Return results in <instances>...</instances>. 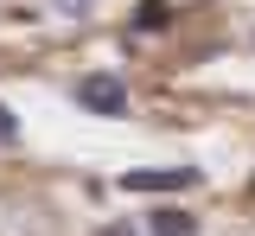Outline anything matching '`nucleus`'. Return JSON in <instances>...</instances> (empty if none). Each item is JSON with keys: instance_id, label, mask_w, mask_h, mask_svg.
I'll return each instance as SVG.
<instances>
[{"instance_id": "nucleus-1", "label": "nucleus", "mask_w": 255, "mask_h": 236, "mask_svg": "<svg viewBox=\"0 0 255 236\" xmlns=\"http://www.w3.org/2000/svg\"><path fill=\"white\" fill-rule=\"evenodd\" d=\"M77 102L90 115H128V83L115 70H90V77H77Z\"/></svg>"}, {"instance_id": "nucleus-3", "label": "nucleus", "mask_w": 255, "mask_h": 236, "mask_svg": "<svg viewBox=\"0 0 255 236\" xmlns=\"http://www.w3.org/2000/svg\"><path fill=\"white\" fill-rule=\"evenodd\" d=\"M172 19H179L172 0H140V6L128 13V32H134V38H153V32H172Z\"/></svg>"}, {"instance_id": "nucleus-4", "label": "nucleus", "mask_w": 255, "mask_h": 236, "mask_svg": "<svg viewBox=\"0 0 255 236\" xmlns=\"http://www.w3.org/2000/svg\"><path fill=\"white\" fill-rule=\"evenodd\" d=\"M147 230H153V236H198V217L179 211V204H159L153 217H147Z\"/></svg>"}, {"instance_id": "nucleus-5", "label": "nucleus", "mask_w": 255, "mask_h": 236, "mask_svg": "<svg viewBox=\"0 0 255 236\" xmlns=\"http://www.w3.org/2000/svg\"><path fill=\"white\" fill-rule=\"evenodd\" d=\"M0 140H6V147H13V140H19V115H13V109H6V102H0Z\"/></svg>"}, {"instance_id": "nucleus-2", "label": "nucleus", "mask_w": 255, "mask_h": 236, "mask_svg": "<svg viewBox=\"0 0 255 236\" xmlns=\"http://www.w3.org/2000/svg\"><path fill=\"white\" fill-rule=\"evenodd\" d=\"M204 172L198 166H134V172H122V192H191Z\"/></svg>"}, {"instance_id": "nucleus-7", "label": "nucleus", "mask_w": 255, "mask_h": 236, "mask_svg": "<svg viewBox=\"0 0 255 236\" xmlns=\"http://www.w3.org/2000/svg\"><path fill=\"white\" fill-rule=\"evenodd\" d=\"M96 236H134V230H128V224H109V230H96Z\"/></svg>"}, {"instance_id": "nucleus-6", "label": "nucleus", "mask_w": 255, "mask_h": 236, "mask_svg": "<svg viewBox=\"0 0 255 236\" xmlns=\"http://www.w3.org/2000/svg\"><path fill=\"white\" fill-rule=\"evenodd\" d=\"M96 0H51V13H64V19H83Z\"/></svg>"}]
</instances>
